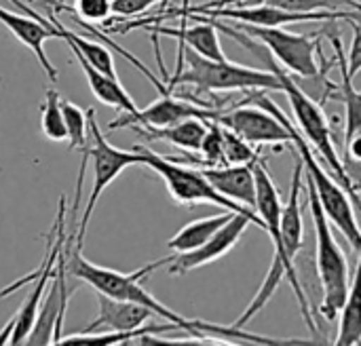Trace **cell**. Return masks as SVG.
<instances>
[{"instance_id":"1","label":"cell","mask_w":361,"mask_h":346,"mask_svg":"<svg viewBox=\"0 0 361 346\" xmlns=\"http://www.w3.org/2000/svg\"><path fill=\"white\" fill-rule=\"evenodd\" d=\"M254 173H256V211L258 216L262 218V224H264V230L269 233L271 241H273V262H271V268L267 273V279L264 283L260 285L256 298L252 300V304L247 307V311L237 319V328H245L262 309L264 304L273 298V294L277 292L279 283H281V277H288L292 290H294V296L298 300V307H300V315L305 319V323L309 326V330L319 336V328L311 315V304L307 300V294L300 285V279H298V273H296V266H294V260L288 256L286 247H283V241H281V197H279V190L277 186L273 184L271 180V173L267 169V161L264 163H258L254 167Z\"/></svg>"},{"instance_id":"2","label":"cell","mask_w":361,"mask_h":346,"mask_svg":"<svg viewBox=\"0 0 361 346\" xmlns=\"http://www.w3.org/2000/svg\"><path fill=\"white\" fill-rule=\"evenodd\" d=\"M180 44V63L178 70L167 76L165 85L173 91L178 85H190L197 95L218 93V91H281L279 78L273 70H258L233 63L228 59L216 61L199 55L190 47Z\"/></svg>"},{"instance_id":"3","label":"cell","mask_w":361,"mask_h":346,"mask_svg":"<svg viewBox=\"0 0 361 346\" xmlns=\"http://www.w3.org/2000/svg\"><path fill=\"white\" fill-rule=\"evenodd\" d=\"M271 70L277 74L279 78V85H281V93L288 95L290 99V106H292V112L296 116V123L302 131V135L309 140V144L317 150V154L324 159V163L328 165V169L332 171V175L343 184V188L347 190V194L351 197L355 209L361 211V197L355 192L349 175H347V169H345V163L343 159L338 156L336 152V146H334V135H332V129H330V121L326 118L324 114V108L317 99H313L298 82L296 78L277 68L275 63H271Z\"/></svg>"},{"instance_id":"4","label":"cell","mask_w":361,"mask_h":346,"mask_svg":"<svg viewBox=\"0 0 361 346\" xmlns=\"http://www.w3.org/2000/svg\"><path fill=\"white\" fill-rule=\"evenodd\" d=\"M305 178H307V197H309L311 218L315 224L317 275H319V283L324 292V302L319 311L328 321H334L341 315V309L349 294V264L330 230V218L324 211V205L317 197L313 180L307 173Z\"/></svg>"},{"instance_id":"5","label":"cell","mask_w":361,"mask_h":346,"mask_svg":"<svg viewBox=\"0 0 361 346\" xmlns=\"http://www.w3.org/2000/svg\"><path fill=\"white\" fill-rule=\"evenodd\" d=\"M135 150L142 156V165L150 167L154 173H159V178L165 182L169 197L180 203V205H199V203H209V205H218L226 211H237V214H245L252 218V222L256 226H260L264 230L262 218L258 216V211L239 205L235 201H231L228 197H224L222 192H218L209 180L205 178L203 169H192L188 165H182L180 161L171 159V156H163L152 152L146 146H135Z\"/></svg>"},{"instance_id":"6","label":"cell","mask_w":361,"mask_h":346,"mask_svg":"<svg viewBox=\"0 0 361 346\" xmlns=\"http://www.w3.org/2000/svg\"><path fill=\"white\" fill-rule=\"evenodd\" d=\"M286 125H288V129L292 133V144L298 150L300 161L305 165V173L315 184V190H317V197H319V201L324 205L326 216L345 235V239L351 243V247L360 254L361 258V226L357 218H355V205H353L351 197L347 194L343 184L336 182V178L332 173H328V169L311 152L309 140L292 125V121L288 116H286Z\"/></svg>"},{"instance_id":"7","label":"cell","mask_w":361,"mask_h":346,"mask_svg":"<svg viewBox=\"0 0 361 346\" xmlns=\"http://www.w3.org/2000/svg\"><path fill=\"white\" fill-rule=\"evenodd\" d=\"M89 110V144L82 150L89 156L91 169H93V186H91V194L89 201L85 205L78 230H76V241H74V249L82 252V243H85V235H87V226L91 222V216L95 211V205L102 197V192L127 169L133 165H142V156L137 150H121L114 148L106 137L102 127L95 121V110Z\"/></svg>"},{"instance_id":"8","label":"cell","mask_w":361,"mask_h":346,"mask_svg":"<svg viewBox=\"0 0 361 346\" xmlns=\"http://www.w3.org/2000/svg\"><path fill=\"white\" fill-rule=\"evenodd\" d=\"M63 220H66V201L63 197L59 199V209H57V218H55V224L49 233V243H47V249H44V256L40 260V266L36 271H32V275L11 283L8 288H4L0 292V298H8L13 292L21 290L23 285L27 283H34V288L30 290V294L25 296V300L21 302L19 311L15 313V317L11 319L13 321V334H11V345H25V338L30 336L32 328H34V321H36V315H38V309L44 300V290L49 285V279H53L55 275V266H57V258L63 249V241H66V235H63Z\"/></svg>"},{"instance_id":"9","label":"cell","mask_w":361,"mask_h":346,"mask_svg":"<svg viewBox=\"0 0 361 346\" xmlns=\"http://www.w3.org/2000/svg\"><path fill=\"white\" fill-rule=\"evenodd\" d=\"M233 23L243 34L254 36L258 44L267 47L269 53L290 70V74L300 78H315L322 74L317 63V57H322V42L315 36L292 34L283 27L254 25L241 21H233Z\"/></svg>"},{"instance_id":"10","label":"cell","mask_w":361,"mask_h":346,"mask_svg":"<svg viewBox=\"0 0 361 346\" xmlns=\"http://www.w3.org/2000/svg\"><path fill=\"white\" fill-rule=\"evenodd\" d=\"M224 108L220 106H205L195 104L176 97L173 93H161L157 101H152L146 108H140L135 114H125L108 123V131L123 129V127H169L176 123H182L186 118H205V121H218L220 112Z\"/></svg>"},{"instance_id":"11","label":"cell","mask_w":361,"mask_h":346,"mask_svg":"<svg viewBox=\"0 0 361 346\" xmlns=\"http://www.w3.org/2000/svg\"><path fill=\"white\" fill-rule=\"evenodd\" d=\"M15 6H19L21 11H25L27 15H17V13H13V11H8V8H2L0 6V23L23 44V47H27L34 55H36V59H38V63H40V68L47 72V76L51 78V82H57V78H59V72H57V68L49 61V57H47V53H44V42L47 40H51V38H55V34H53V23H49V19L44 17V15H38L32 6H27L25 2H21V0H11Z\"/></svg>"},{"instance_id":"12","label":"cell","mask_w":361,"mask_h":346,"mask_svg":"<svg viewBox=\"0 0 361 346\" xmlns=\"http://www.w3.org/2000/svg\"><path fill=\"white\" fill-rule=\"evenodd\" d=\"M254 224L250 216L245 214H235L207 243H203L201 247L186 252V254H173L169 256L167 262V271L169 275H186L195 268H201L205 264H212L216 260H220L222 256H226L243 237L245 228Z\"/></svg>"},{"instance_id":"13","label":"cell","mask_w":361,"mask_h":346,"mask_svg":"<svg viewBox=\"0 0 361 346\" xmlns=\"http://www.w3.org/2000/svg\"><path fill=\"white\" fill-rule=\"evenodd\" d=\"M97 298V317L89 323L87 332L97 330H114V332H131L140 330L148 319L154 317V313L137 302L110 298L102 292H95Z\"/></svg>"},{"instance_id":"14","label":"cell","mask_w":361,"mask_h":346,"mask_svg":"<svg viewBox=\"0 0 361 346\" xmlns=\"http://www.w3.org/2000/svg\"><path fill=\"white\" fill-rule=\"evenodd\" d=\"M192 19L199 21V25H180V27H167V25H154L148 23L144 25V30H148L150 34L157 36H169L176 38L178 42L190 47L192 51H197L199 55L207 57V59H216V61H224L226 55L220 47V34H218V25L203 17V15H188Z\"/></svg>"},{"instance_id":"15","label":"cell","mask_w":361,"mask_h":346,"mask_svg":"<svg viewBox=\"0 0 361 346\" xmlns=\"http://www.w3.org/2000/svg\"><path fill=\"white\" fill-rule=\"evenodd\" d=\"M209 184L228 197L231 201L245 205L256 211V173L250 165H220V167H203Z\"/></svg>"},{"instance_id":"16","label":"cell","mask_w":361,"mask_h":346,"mask_svg":"<svg viewBox=\"0 0 361 346\" xmlns=\"http://www.w3.org/2000/svg\"><path fill=\"white\" fill-rule=\"evenodd\" d=\"M70 51H72V55L76 57V63L80 66V70L85 72L87 82H89L93 95H95L102 104L112 106V108H118V110L125 112V114H135V112L140 110V108L135 106V101L131 99V95L125 91V87L118 82V78L108 76V74L99 72L97 68H93V66L82 57V53H80L78 49L70 47Z\"/></svg>"},{"instance_id":"17","label":"cell","mask_w":361,"mask_h":346,"mask_svg":"<svg viewBox=\"0 0 361 346\" xmlns=\"http://www.w3.org/2000/svg\"><path fill=\"white\" fill-rule=\"evenodd\" d=\"M302 178H305V165L298 159L294 178H292V188L288 203L281 207V241L288 252V256L294 260L298 252L302 249V237H305V224H302V207H300V192H302Z\"/></svg>"},{"instance_id":"18","label":"cell","mask_w":361,"mask_h":346,"mask_svg":"<svg viewBox=\"0 0 361 346\" xmlns=\"http://www.w3.org/2000/svg\"><path fill=\"white\" fill-rule=\"evenodd\" d=\"M135 133H140L148 142H167L176 148H182L184 152H199L201 142L207 133V121L205 118H186L182 123L169 125V127H131Z\"/></svg>"},{"instance_id":"19","label":"cell","mask_w":361,"mask_h":346,"mask_svg":"<svg viewBox=\"0 0 361 346\" xmlns=\"http://www.w3.org/2000/svg\"><path fill=\"white\" fill-rule=\"evenodd\" d=\"M51 23H53V34L55 38L63 40L68 47H74L82 53V57L93 66L97 68L99 72L108 74V76H114L116 78V68H114V57H112V51L108 47H104L102 42H95L93 38H87L82 34H76L72 30H68L59 19L51 17Z\"/></svg>"},{"instance_id":"20","label":"cell","mask_w":361,"mask_h":346,"mask_svg":"<svg viewBox=\"0 0 361 346\" xmlns=\"http://www.w3.org/2000/svg\"><path fill=\"white\" fill-rule=\"evenodd\" d=\"M237 211H224V214H218V216H209V218H201V220H195L190 224H186L176 237H171L167 241V247L173 252V254H186V252H192L197 247H201L203 243H207Z\"/></svg>"},{"instance_id":"21","label":"cell","mask_w":361,"mask_h":346,"mask_svg":"<svg viewBox=\"0 0 361 346\" xmlns=\"http://www.w3.org/2000/svg\"><path fill=\"white\" fill-rule=\"evenodd\" d=\"M361 342V258L355 268V277L349 285L347 300L341 309V326L334 345L351 346Z\"/></svg>"},{"instance_id":"22","label":"cell","mask_w":361,"mask_h":346,"mask_svg":"<svg viewBox=\"0 0 361 346\" xmlns=\"http://www.w3.org/2000/svg\"><path fill=\"white\" fill-rule=\"evenodd\" d=\"M40 129H42V135L51 142L68 140L66 118H63V110H61V97L55 89H47L44 99L40 104Z\"/></svg>"},{"instance_id":"23","label":"cell","mask_w":361,"mask_h":346,"mask_svg":"<svg viewBox=\"0 0 361 346\" xmlns=\"http://www.w3.org/2000/svg\"><path fill=\"white\" fill-rule=\"evenodd\" d=\"M61 110L66 118V131H68V144L70 150H85L89 144V110H82L80 106L61 99Z\"/></svg>"},{"instance_id":"24","label":"cell","mask_w":361,"mask_h":346,"mask_svg":"<svg viewBox=\"0 0 361 346\" xmlns=\"http://www.w3.org/2000/svg\"><path fill=\"white\" fill-rule=\"evenodd\" d=\"M201 165L203 167H220L226 165L224 154V127L218 121H207V133L201 142Z\"/></svg>"},{"instance_id":"25","label":"cell","mask_w":361,"mask_h":346,"mask_svg":"<svg viewBox=\"0 0 361 346\" xmlns=\"http://www.w3.org/2000/svg\"><path fill=\"white\" fill-rule=\"evenodd\" d=\"M224 154H226V165L256 167L258 163H264V156L256 152L252 144H247L243 137H239L235 131L226 127H224Z\"/></svg>"},{"instance_id":"26","label":"cell","mask_w":361,"mask_h":346,"mask_svg":"<svg viewBox=\"0 0 361 346\" xmlns=\"http://www.w3.org/2000/svg\"><path fill=\"white\" fill-rule=\"evenodd\" d=\"M264 4H275L288 11H300V13H315V11H347L355 8L361 11V2L355 0H254Z\"/></svg>"},{"instance_id":"27","label":"cell","mask_w":361,"mask_h":346,"mask_svg":"<svg viewBox=\"0 0 361 346\" xmlns=\"http://www.w3.org/2000/svg\"><path fill=\"white\" fill-rule=\"evenodd\" d=\"M74 11L82 21H108L112 13V0H76Z\"/></svg>"},{"instance_id":"28","label":"cell","mask_w":361,"mask_h":346,"mask_svg":"<svg viewBox=\"0 0 361 346\" xmlns=\"http://www.w3.org/2000/svg\"><path fill=\"white\" fill-rule=\"evenodd\" d=\"M351 25H353V42H351V51L347 57V66H349V74L355 78L361 70V21L351 19Z\"/></svg>"},{"instance_id":"29","label":"cell","mask_w":361,"mask_h":346,"mask_svg":"<svg viewBox=\"0 0 361 346\" xmlns=\"http://www.w3.org/2000/svg\"><path fill=\"white\" fill-rule=\"evenodd\" d=\"M343 159L361 161V129L355 131L349 140H345V154H343Z\"/></svg>"},{"instance_id":"30","label":"cell","mask_w":361,"mask_h":346,"mask_svg":"<svg viewBox=\"0 0 361 346\" xmlns=\"http://www.w3.org/2000/svg\"><path fill=\"white\" fill-rule=\"evenodd\" d=\"M231 2H239V0H220V4H231Z\"/></svg>"}]
</instances>
